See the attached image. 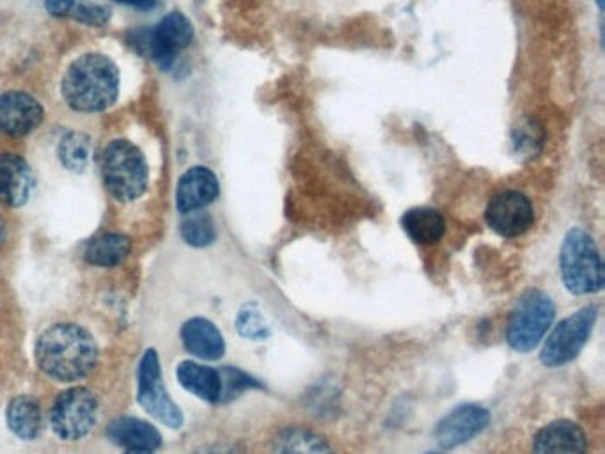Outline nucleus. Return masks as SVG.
I'll return each instance as SVG.
<instances>
[{"label":"nucleus","instance_id":"2f4dec72","mask_svg":"<svg viewBox=\"0 0 605 454\" xmlns=\"http://www.w3.org/2000/svg\"><path fill=\"white\" fill-rule=\"evenodd\" d=\"M8 240V224H6V220L2 219V215H0V247L6 243Z\"/></svg>","mask_w":605,"mask_h":454},{"label":"nucleus","instance_id":"aec40b11","mask_svg":"<svg viewBox=\"0 0 605 454\" xmlns=\"http://www.w3.org/2000/svg\"><path fill=\"white\" fill-rule=\"evenodd\" d=\"M274 454H336L329 442L304 426H288L272 440Z\"/></svg>","mask_w":605,"mask_h":454},{"label":"nucleus","instance_id":"4468645a","mask_svg":"<svg viewBox=\"0 0 605 454\" xmlns=\"http://www.w3.org/2000/svg\"><path fill=\"white\" fill-rule=\"evenodd\" d=\"M588 440L579 424L554 421L543 426L533 440V454H586Z\"/></svg>","mask_w":605,"mask_h":454},{"label":"nucleus","instance_id":"6ab92c4d","mask_svg":"<svg viewBox=\"0 0 605 454\" xmlns=\"http://www.w3.org/2000/svg\"><path fill=\"white\" fill-rule=\"evenodd\" d=\"M6 421L9 430L13 431L18 439L27 442L38 439L43 430V412L40 403L32 396H16L9 401Z\"/></svg>","mask_w":605,"mask_h":454},{"label":"nucleus","instance_id":"72a5a7b5","mask_svg":"<svg viewBox=\"0 0 605 454\" xmlns=\"http://www.w3.org/2000/svg\"><path fill=\"white\" fill-rule=\"evenodd\" d=\"M598 2V6H600V8H602V4H604V0H597Z\"/></svg>","mask_w":605,"mask_h":454},{"label":"nucleus","instance_id":"473e14b6","mask_svg":"<svg viewBox=\"0 0 605 454\" xmlns=\"http://www.w3.org/2000/svg\"><path fill=\"white\" fill-rule=\"evenodd\" d=\"M125 454H153V451H148V449H128Z\"/></svg>","mask_w":605,"mask_h":454},{"label":"nucleus","instance_id":"cd10ccee","mask_svg":"<svg viewBox=\"0 0 605 454\" xmlns=\"http://www.w3.org/2000/svg\"><path fill=\"white\" fill-rule=\"evenodd\" d=\"M70 15L73 18H77L82 24L100 27V25H105L109 22L110 11L107 8H103V6H98V4H91V2H80V4L75 2Z\"/></svg>","mask_w":605,"mask_h":454},{"label":"nucleus","instance_id":"f257e3e1","mask_svg":"<svg viewBox=\"0 0 605 454\" xmlns=\"http://www.w3.org/2000/svg\"><path fill=\"white\" fill-rule=\"evenodd\" d=\"M34 355L45 375L55 382L73 384L93 373L98 362V345L84 327L57 323L41 334Z\"/></svg>","mask_w":605,"mask_h":454},{"label":"nucleus","instance_id":"9b49d317","mask_svg":"<svg viewBox=\"0 0 605 454\" xmlns=\"http://www.w3.org/2000/svg\"><path fill=\"white\" fill-rule=\"evenodd\" d=\"M490 423V412L478 405H464L446 415L435 428V439L444 449H455L480 435Z\"/></svg>","mask_w":605,"mask_h":454},{"label":"nucleus","instance_id":"423d86ee","mask_svg":"<svg viewBox=\"0 0 605 454\" xmlns=\"http://www.w3.org/2000/svg\"><path fill=\"white\" fill-rule=\"evenodd\" d=\"M100 403L86 387H71L61 392L50 412V426L61 440L75 442L87 437L98 421Z\"/></svg>","mask_w":605,"mask_h":454},{"label":"nucleus","instance_id":"9d476101","mask_svg":"<svg viewBox=\"0 0 605 454\" xmlns=\"http://www.w3.org/2000/svg\"><path fill=\"white\" fill-rule=\"evenodd\" d=\"M487 222L497 235L515 238L531 229L535 222V210L524 194L508 190L497 194L488 203Z\"/></svg>","mask_w":605,"mask_h":454},{"label":"nucleus","instance_id":"bb28decb","mask_svg":"<svg viewBox=\"0 0 605 454\" xmlns=\"http://www.w3.org/2000/svg\"><path fill=\"white\" fill-rule=\"evenodd\" d=\"M220 373V382H222V392H220V401L233 400L240 392L245 389L256 387V382L251 376L235 368H224Z\"/></svg>","mask_w":605,"mask_h":454},{"label":"nucleus","instance_id":"6e6552de","mask_svg":"<svg viewBox=\"0 0 605 454\" xmlns=\"http://www.w3.org/2000/svg\"><path fill=\"white\" fill-rule=\"evenodd\" d=\"M137 398L141 407L155 417L157 421L171 428L180 430L183 424V414L180 407L174 403L173 398L165 389L162 366L155 350H146L139 364V391Z\"/></svg>","mask_w":605,"mask_h":454},{"label":"nucleus","instance_id":"2eb2a0df","mask_svg":"<svg viewBox=\"0 0 605 454\" xmlns=\"http://www.w3.org/2000/svg\"><path fill=\"white\" fill-rule=\"evenodd\" d=\"M31 167L24 158L13 153L0 155V203L20 208L31 196Z\"/></svg>","mask_w":605,"mask_h":454},{"label":"nucleus","instance_id":"7c9ffc66","mask_svg":"<svg viewBox=\"0 0 605 454\" xmlns=\"http://www.w3.org/2000/svg\"><path fill=\"white\" fill-rule=\"evenodd\" d=\"M118 4L130 6V8L139 9V11H151L157 8L158 0H116Z\"/></svg>","mask_w":605,"mask_h":454},{"label":"nucleus","instance_id":"dca6fc26","mask_svg":"<svg viewBox=\"0 0 605 454\" xmlns=\"http://www.w3.org/2000/svg\"><path fill=\"white\" fill-rule=\"evenodd\" d=\"M181 341L185 350L203 361H217L226 350L220 330L206 318H192L181 329Z\"/></svg>","mask_w":605,"mask_h":454},{"label":"nucleus","instance_id":"20e7f679","mask_svg":"<svg viewBox=\"0 0 605 454\" xmlns=\"http://www.w3.org/2000/svg\"><path fill=\"white\" fill-rule=\"evenodd\" d=\"M102 176L110 196L132 203L148 188V164L141 149L128 141H112L102 155Z\"/></svg>","mask_w":605,"mask_h":454},{"label":"nucleus","instance_id":"f704fd0d","mask_svg":"<svg viewBox=\"0 0 605 454\" xmlns=\"http://www.w3.org/2000/svg\"><path fill=\"white\" fill-rule=\"evenodd\" d=\"M428 454H440V453H428Z\"/></svg>","mask_w":605,"mask_h":454},{"label":"nucleus","instance_id":"393cba45","mask_svg":"<svg viewBox=\"0 0 605 454\" xmlns=\"http://www.w3.org/2000/svg\"><path fill=\"white\" fill-rule=\"evenodd\" d=\"M513 144L517 148V153L535 157L536 153L542 149L543 130L533 119H527L519 128L513 132Z\"/></svg>","mask_w":605,"mask_h":454},{"label":"nucleus","instance_id":"412c9836","mask_svg":"<svg viewBox=\"0 0 605 454\" xmlns=\"http://www.w3.org/2000/svg\"><path fill=\"white\" fill-rule=\"evenodd\" d=\"M405 233L421 245L439 242L446 231V222L433 208H412L401 219Z\"/></svg>","mask_w":605,"mask_h":454},{"label":"nucleus","instance_id":"c756f323","mask_svg":"<svg viewBox=\"0 0 605 454\" xmlns=\"http://www.w3.org/2000/svg\"><path fill=\"white\" fill-rule=\"evenodd\" d=\"M192 454H244L238 447L226 446V444H217V446H206L203 449H197Z\"/></svg>","mask_w":605,"mask_h":454},{"label":"nucleus","instance_id":"39448f33","mask_svg":"<svg viewBox=\"0 0 605 454\" xmlns=\"http://www.w3.org/2000/svg\"><path fill=\"white\" fill-rule=\"evenodd\" d=\"M194 38V27L189 18L174 11L165 16L155 29H141L128 36L130 45L142 55H150L151 59L162 68L169 70L183 48L190 45Z\"/></svg>","mask_w":605,"mask_h":454},{"label":"nucleus","instance_id":"a211bd4d","mask_svg":"<svg viewBox=\"0 0 605 454\" xmlns=\"http://www.w3.org/2000/svg\"><path fill=\"white\" fill-rule=\"evenodd\" d=\"M176 376H178L181 387L192 392L197 398L208 401V403L220 401L222 382H220V373L217 369L208 368V366L197 364L194 361H183L176 369Z\"/></svg>","mask_w":605,"mask_h":454},{"label":"nucleus","instance_id":"f8f14e48","mask_svg":"<svg viewBox=\"0 0 605 454\" xmlns=\"http://www.w3.org/2000/svg\"><path fill=\"white\" fill-rule=\"evenodd\" d=\"M43 119V107L31 94L9 91L0 94V132L11 137L31 134Z\"/></svg>","mask_w":605,"mask_h":454},{"label":"nucleus","instance_id":"0eeeda50","mask_svg":"<svg viewBox=\"0 0 605 454\" xmlns=\"http://www.w3.org/2000/svg\"><path fill=\"white\" fill-rule=\"evenodd\" d=\"M554 314L556 307L550 297L542 291H527L513 309L508 323L506 339L511 348L517 352H531L547 334Z\"/></svg>","mask_w":605,"mask_h":454},{"label":"nucleus","instance_id":"7ed1b4c3","mask_svg":"<svg viewBox=\"0 0 605 454\" xmlns=\"http://www.w3.org/2000/svg\"><path fill=\"white\" fill-rule=\"evenodd\" d=\"M561 279L574 295H591L604 288V265L597 245L582 229L565 236L559 252Z\"/></svg>","mask_w":605,"mask_h":454},{"label":"nucleus","instance_id":"f3484780","mask_svg":"<svg viewBox=\"0 0 605 454\" xmlns=\"http://www.w3.org/2000/svg\"><path fill=\"white\" fill-rule=\"evenodd\" d=\"M107 437L126 449L155 451L162 446V435L153 424L137 417H118L107 426Z\"/></svg>","mask_w":605,"mask_h":454},{"label":"nucleus","instance_id":"a878e982","mask_svg":"<svg viewBox=\"0 0 605 454\" xmlns=\"http://www.w3.org/2000/svg\"><path fill=\"white\" fill-rule=\"evenodd\" d=\"M236 329L240 332V336L252 339V341H260L268 337V325L260 309L256 306L242 307V311L238 313L236 318Z\"/></svg>","mask_w":605,"mask_h":454},{"label":"nucleus","instance_id":"5701e85b","mask_svg":"<svg viewBox=\"0 0 605 454\" xmlns=\"http://www.w3.org/2000/svg\"><path fill=\"white\" fill-rule=\"evenodd\" d=\"M59 158L66 169L73 173H82L89 162V153H91V142L89 137L80 132H70L64 135L59 144Z\"/></svg>","mask_w":605,"mask_h":454},{"label":"nucleus","instance_id":"ddd939ff","mask_svg":"<svg viewBox=\"0 0 605 454\" xmlns=\"http://www.w3.org/2000/svg\"><path fill=\"white\" fill-rule=\"evenodd\" d=\"M219 196V180L206 167H192L181 176L176 204L181 213H192L212 204Z\"/></svg>","mask_w":605,"mask_h":454},{"label":"nucleus","instance_id":"4be33fe9","mask_svg":"<svg viewBox=\"0 0 605 454\" xmlns=\"http://www.w3.org/2000/svg\"><path fill=\"white\" fill-rule=\"evenodd\" d=\"M132 251L130 238L119 233H105L87 245L86 258L93 267L112 268L123 263Z\"/></svg>","mask_w":605,"mask_h":454},{"label":"nucleus","instance_id":"1a4fd4ad","mask_svg":"<svg viewBox=\"0 0 605 454\" xmlns=\"http://www.w3.org/2000/svg\"><path fill=\"white\" fill-rule=\"evenodd\" d=\"M597 321V307H584L581 311L568 316L552 330L549 339L543 345L542 359L545 366L559 368L574 361L588 343L593 325Z\"/></svg>","mask_w":605,"mask_h":454},{"label":"nucleus","instance_id":"c85d7f7f","mask_svg":"<svg viewBox=\"0 0 605 454\" xmlns=\"http://www.w3.org/2000/svg\"><path fill=\"white\" fill-rule=\"evenodd\" d=\"M45 6L50 15H70L71 9L75 6V0H45Z\"/></svg>","mask_w":605,"mask_h":454},{"label":"nucleus","instance_id":"f03ea898","mask_svg":"<svg viewBox=\"0 0 605 454\" xmlns=\"http://www.w3.org/2000/svg\"><path fill=\"white\" fill-rule=\"evenodd\" d=\"M119 70L107 55L86 54L70 64L63 96L77 112H102L118 100Z\"/></svg>","mask_w":605,"mask_h":454},{"label":"nucleus","instance_id":"b1692460","mask_svg":"<svg viewBox=\"0 0 605 454\" xmlns=\"http://www.w3.org/2000/svg\"><path fill=\"white\" fill-rule=\"evenodd\" d=\"M181 236L192 247H206L215 242L217 231L212 217L206 213H194L181 224Z\"/></svg>","mask_w":605,"mask_h":454}]
</instances>
